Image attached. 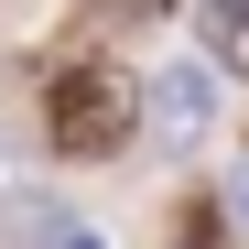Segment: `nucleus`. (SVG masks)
Returning <instances> with one entry per match:
<instances>
[{
    "mask_svg": "<svg viewBox=\"0 0 249 249\" xmlns=\"http://www.w3.org/2000/svg\"><path fill=\"white\" fill-rule=\"evenodd\" d=\"M141 130V76L119 65V54H76L54 87H44V141L65 162H108V152H130Z\"/></svg>",
    "mask_w": 249,
    "mask_h": 249,
    "instance_id": "f257e3e1",
    "label": "nucleus"
},
{
    "mask_svg": "<svg viewBox=\"0 0 249 249\" xmlns=\"http://www.w3.org/2000/svg\"><path fill=\"white\" fill-rule=\"evenodd\" d=\"M141 119H152L162 141H206V130H217V65L174 54V65H162L152 87H141Z\"/></svg>",
    "mask_w": 249,
    "mask_h": 249,
    "instance_id": "f03ea898",
    "label": "nucleus"
},
{
    "mask_svg": "<svg viewBox=\"0 0 249 249\" xmlns=\"http://www.w3.org/2000/svg\"><path fill=\"white\" fill-rule=\"evenodd\" d=\"M195 44L217 76H249V0H195Z\"/></svg>",
    "mask_w": 249,
    "mask_h": 249,
    "instance_id": "7ed1b4c3",
    "label": "nucleus"
},
{
    "mask_svg": "<svg viewBox=\"0 0 249 249\" xmlns=\"http://www.w3.org/2000/svg\"><path fill=\"white\" fill-rule=\"evenodd\" d=\"M228 206H238V217H249V174H238V184H228Z\"/></svg>",
    "mask_w": 249,
    "mask_h": 249,
    "instance_id": "20e7f679",
    "label": "nucleus"
}]
</instances>
